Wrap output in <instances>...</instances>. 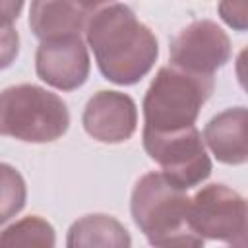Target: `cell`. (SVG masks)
<instances>
[{
  "mask_svg": "<svg viewBox=\"0 0 248 248\" xmlns=\"http://www.w3.org/2000/svg\"><path fill=\"white\" fill-rule=\"evenodd\" d=\"M85 33L101 74L118 85L140 81L159 54L155 35L126 4H97Z\"/></svg>",
  "mask_w": 248,
  "mask_h": 248,
  "instance_id": "1",
  "label": "cell"
},
{
  "mask_svg": "<svg viewBox=\"0 0 248 248\" xmlns=\"http://www.w3.org/2000/svg\"><path fill=\"white\" fill-rule=\"evenodd\" d=\"M21 8H23L21 2H0V27H12Z\"/></svg>",
  "mask_w": 248,
  "mask_h": 248,
  "instance_id": "17",
  "label": "cell"
},
{
  "mask_svg": "<svg viewBox=\"0 0 248 248\" xmlns=\"http://www.w3.org/2000/svg\"><path fill=\"white\" fill-rule=\"evenodd\" d=\"M190 219L202 238L246 246V202L223 184H209L190 200Z\"/></svg>",
  "mask_w": 248,
  "mask_h": 248,
  "instance_id": "6",
  "label": "cell"
},
{
  "mask_svg": "<svg viewBox=\"0 0 248 248\" xmlns=\"http://www.w3.org/2000/svg\"><path fill=\"white\" fill-rule=\"evenodd\" d=\"M95 6L91 2H33L29 8V27L41 41L79 37Z\"/></svg>",
  "mask_w": 248,
  "mask_h": 248,
  "instance_id": "10",
  "label": "cell"
},
{
  "mask_svg": "<svg viewBox=\"0 0 248 248\" xmlns=\"http://www.w3.org/2000/svg\"><path fill=\"white\" fill-rule=\"evenodd\" d=\"M70 124L64 101L37 85H14L0 93V134L21 141L58 140Z\"/></svg>",
  "mask_w": 248,
  "mask_h": 248,
  "instance_id": "4",
  "label": "cell"
},
{
  "mask_svg": "<svg viewBox=\"0 0 248 248\" xmlns=\"http://www.w3.org/2000/svg\"><path fill=\"white\" fill-rule=\"evenodd\" d=\"M221 17L234 29L244 31L248 19V4L246 2H223L219 4Z\"/></svg>",
  "mask_w": 248,
  "mask_h": 248,
  "instance_id": "16",
  "label": "cell"
},
{
  "mask_svg": "<svg viewBox=\"0 0 248 248\" xmlns=\"http://www.w3.org/2000/svg\"><path fill=\"white\" fill-rule=\"evenodd\" d=\"M37 76L48 85L72 91L89 76V54L81 37H58L43 41L35 56Z\"/></svg>",
  "mask_w": 248,
  "mask_h": 248,
  "instance_id": "8",
  "label": "cell"
},
{
  "mask_svg": "<svg viewBox=\"0 0 248 248\" xmlns=\"http://www.w3.org/2000/svg\"><path fill=\"white\" fill-rule=\"evenodd\" d=\"M132 217L155 248H203L190 219V198L161 172L141 176L132 192Z\"/></svg>",
  "mask_w": 248,
  "mask_h": 248,
  "instance_id": "2",
  "label": "cell"
},
{
  "mask_svg": "<svg viewBox=\"0 0 248 248\" xmlns=\"http://www.w3.org/2000/svg\"><path fill=\"white\" fill-rule=\"evenodd\" d=\"M54 229L45 219L31 215L0 232V248H54Z\"/></svg>",
  "mask_w": 248,
  "mask_h": 248,
  "instance_id": "13",
  "label": "cell"
},
{
  "mask_svg": "<svg viewBox=\"0 0 248 248\" xmlns=\"http://www.w3.org/2000/svg\"><path fill=\"white\" fill-rule=\"evenodd\" d=\"M25 196L27 190L21 174L14 167L0 163V225L21 211Z\"/></svg>",
  "mask_w": 248,
  "mask_h": 248,
  "instance_id": "14",
  "label": "cell"
},
{
  "mask_svg": "<svg viewBox=\"0 0 248 248\" xmlns=\"http://www.w3.org/2000/svg\"><path fill=\"white\" fill-rule=\"evenodd\" d=\"M203 140L207 141L209 149L221 163L242 165L248 159L246 108L236 107L213 116L203 130Z\"/></svg>",
  "mask_w": 248,
  "mask_h": 248,
  "instance_id": "11",
  "label": "cell"
},
{
  "mask_svg": "<svg viewBox=\"0 0 248 248\" xmlns=\"http://www.w3.org/2000/svg\"><path fill=\"white\" fill-rule=\"evenodd\" d=\"M132 240L120 221L108 215L78 219L66 236V248H130Z\"/></svg>",
  "mask_w": 248,
  "mask_h": 248,
  "instance_id": "12",
  "label": "cell"
},
{
  "mask_svg": "<svg viewBox=\"0 0 248 248\" xmlns=\"http://www.w3.org/2000/svg\"><path fill=\"white\" fill-rule=\"evenodd\" d=\"M138 124V110L132 97L118 91L95 93L83 110L85 132L105 143L126 141Z\"/></svg>",
  "mask_w": 248,
  "mask_h": 248,
  "instance_id": "9",
  "label": "cell"
},
{
  "mask_svg": "<svg viewBox=\"0 0 248 248\" xmlns=\"http://www.w3.org/2000/svg\"><path fill=\"white\" fill-rule=\"evenodd\" d=\"M169 52L174 68L198 76H211L229 62L231 41L217 23L202 19L184 27L170 41Z\"/></svg>",
  "mask_w": 248,
  "mask_h": 248,
  "instance_id": "7",
  "label": "cell"
},
{
  "mask_svg": "<svg viewBox=\"0 0 248 248\" xmlns=\"http://www.w3.org/2000/svg\"><path fill=\"white\" fill-rule=\"evenodd\" d=\"M211 91V76L190 74L174 66L161 68L143 97L145 128L153 132H174L194 126Z\"/></svg>",
  "mask_w": 248,
  "mask_h": 248,
  "instance_id": "3",
  "label": "cell"
},
{
  "mask_svg": "<svg viewBox=\"0 0 248 248\" xmlns=\"http://www.w3.org/2000/svg\"><path fill=\"white\" fill-rule=\"evenodd\" d=\"M19 50V37L14 27H0V70L8 68Z\"/></svg>",
  "mask_w": 248,
  "mask_h": 248,
  "instance_id": "15",
  "label": "cell"
},
{
  "mask_svg": "<svg viewBox=\"0 0 248 248\" xmlns=\"http://www.w3.org/2000/svg\"><path fill=\"white\" fill-rule=\"evenodd\" d=\"M143 147L161 165V174L180 190L194 188L211 174V161L196 126L174 132L143 128Z\"/></svg>",
  "mask_w": 248,
  "mask_h": 248,
  "instance_id": "5",
  "label": "cell"
}]
</instances>
